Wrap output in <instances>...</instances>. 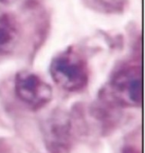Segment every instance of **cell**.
Masks as SVG:
<instances>
[{
  "label": "cell",
  "instance_id": "obj_1",
  "mask_svg": "<svg viewBox=\"0 0 145 153\" xmlns=\"http://www.w3.org/2000/svg\"><path fill=\"white\" fill-rule=\"evenodd\" d=\"M50 72L53 81L62 89L76 92L88 81V69L84 58L72 49L57 55L51 61Z\"/></svg>",
  "mask_w": 145,
  "mask_h": 153
},
{
  "label": "cell",
  "instance_id": "obj_2",
  "mask_svg": "<svg viewBox=\"0 0 145 153\" xmlns=\"http://www.w3.org/2000/svg\"><path fill=\"white\" fill-rule=\"evenodd\" d=\"M111 96L117 105L137 107L142 101L141 70L138 65L124 66L113 76Z\"/></svg>",
  "mask_w": 145,
  "mask_h": 153
},
{
  "label": "cell",
  "instance_id": "obj_3",
  "mask_svg": "<svg viewBox=\"0 0 145 153\" xmlns=\"http://www.w3.org/2000/svg\"><path fill=\"white\" fill-rule=\"evenodd\" d=\"M15 90L19 99L33 109H40L52 97V89L39 76L29 71L19 72L15 80Z\"/></svg>",
  "mask_w": 145,
  "mask_h": 153
},
{
  "label": "cell",
  "instance_id": "obj_4",
  "mask_svg": "<svg viewBox=\"0 0 145 153\" xmlns=\"http://www.w3.org/2000/svg\"><path fill=\"white\" fill-rule=\"evenodd\" d=\"M71 139L68 119L51 122L46 131V142L51 153H66L71 146Z\"/></svg>",
  "mask_w": 145,
  "mask_h": 153
},
{
  "label": "cell",
  "instance_id": "obj_5",
  "mask_svg": "<svg viewBox=\"0 0 145 153\" xmlns=\"http://www.w3.org/2000/svg\"><path fill=\"white\" fill-rule=\"evenodd\" d=\"M19 40V31L15 22L7 15L0 14V54L11 52Z\"/></svg>",
  "mask_w": 145,
  "mask_h": 153
},
{
  "label": "cell",
  "instance_id": "obj_6",
  "mask_svg": "<svg viewBox=\"0 0 145 153\" xmlns=\"http://www.w3.org/2000/svg\"><path fill=\"white\" fill-rule=\"evenodd\" d=\"M123 153H141L136 148H133V147H128L126 149H123Z\"/></svg>",
  "mask_w": 145,
  "mask_h": 153
},
{
  "label": "cell",
  "instance_id": "obj_7",
  "mask_svg": "<svg viewBox=\"0 0 145 153\" xmlns=\"http://www.w3.org/2000/svg\"><path fill=\"white\" fill-rule=\"evenodd\" d=\"M14 0H0V3H4V4H9L13 2Z\"/></svg>",
  "mask_w": 145,
  "mask_h": 153
}]
</instances>
